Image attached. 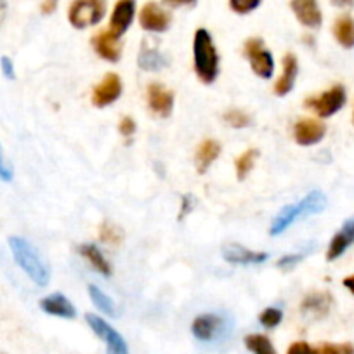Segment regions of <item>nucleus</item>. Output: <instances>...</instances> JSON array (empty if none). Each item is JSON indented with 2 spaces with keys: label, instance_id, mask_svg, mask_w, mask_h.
Instances as JSON below:
<instances>
[{
  "label": "nucleus",
  "instance_id": "1",
  "mask_svg": "<svg viewBox=\"0 0 354 354\" xmlns=\"http://www.w3.org/2000/svg\"><path fill=\"white\" fill-rule=\"evenodd\" d=\"M9 247H11L12 257H15L16 264L21 268L26 273V277L33 281L39 287H46L50 280L49 268H47L46 262L42 261V257L39 255V252L35 250L32 243L28 240L21 236H11L9 238Z\"/></svg>",
  "mask_w": 354,
  "mask_h": 354
},
{
  "label": "nucleus",
  "instance_id": "2",
  "mask_svg": "<svg viewBox=\"0 0 354 354\" xmlns=\"http://www.w3.org/2000/svg\"><path fill=\"white\" fill-rule=\"evenodd\" d=\"M195 73L203 84H214L219 75V54L214 40L205 28H198L193 40Z\"/></svg>",
  "mask_w": 354,
  "mask_h": 354
},
{
  "label": "nucleus",
  "instance_id": "3",
  "mask_svg": "<svg viewBox=\"0 0 354 354\" xmlns=\"http://www.w3.org/2000/svg\"><path fill=\"white\" fill-rule=\"evenodd\" d=\"M106 0H73L68 11V21L73 28L84 30L103 21Z\"/></svg>",
  "mask_w": 354,
  "mask_h": 354
},
{
  "label": "nucleus",
  "instance_id": "4",
  "mask_svg": "<svg viewBox=\"0 0 354 354\" xmlns=\"http://www.w3.org/2000/svg\"><path fill=\"white\" fill-rule=\"evenodd\" d=\"M227 330H230L227 319L224 316L216 315V313L196 316L192 323L193 335L200 342H216L221 337L226 335Z\"/></svg>",
  "mask_w": 354,
  "mask_h": 354
},
{
  "label": "nucleus",
  "instance_id": "5",
  "mask_svg": "<svg viewBox=\"0 0 354 354\" xmlns=\"http://www.w3.org/2000/svg\"><path fill=\"white\" fill-rule=\"evenodd\" d=\"M346 101V88L342 85H333L330 91H325L319 97H309V100H306V106L311 108L315 113H318V117L328 118L332 115H335L337 111L342 110Z\"/></svg>",
  "mask_w": 354,
  "mask_h": 354
},
{
  "label": "nucleus",
  "instance_id": "6",
  "mask_svg": "<svg viewBox=\"0 0 354 354\" xmlns=\"http://www.w3.org/2000/svg\"><path fill=\"white\" fill-rule=\"evenodd\" d=\"M85 322L91 326V330L106 344L108 354H129V347L127 344H125L124 337H122L113 326L108 325L103 318L87 313V315H85Z\"/></svg>",
  "mask_w": 354,
  "mask_h": 354
},
{
  "label": "nucleus",
  "instance_id": "7",
  "mask_svg": "<svg viewBox=\"0 0 354 354\" xmlns=\"http://www.w3.org/2000/svg\"><path fill=\"white\" fill-rule=\"evenodd\" d=\"M245 56L250 61V66L255 75L261 78H271L274 71L273 54L264 47L261 39H250L245 44Z\"/></svg>",
  "mask_w": 354,
  "mask_h": 354
},
{
  "label": "nucleus",
  "instance_id": "8",
  "mask_svg": "<svg viewBox=\"0 0 354 354\" xmlns=\"http://www.w3.org/2000/svg\"><path fill=\"white\" fill-rule=\"evenodd\" d=\"M170 18L169 12L163 8H160L156 2H148L145 4V8L141 9V15H139V25H141L142 30L153 33H163L169 30Z\"/></svg>",
  "mask_w": 354,
  "mask_h": 354
},
{
  "label": "nucleus",
  "instance_id": "9",
  "mask_svg": "<svg viewBox=\"0 0 354 354\" xmlns=\"http://www.w3.org/2000/svg\"><path fill=\"white\" fill-rule=\"evenodd\" d=\"M122 91H124V85L117 73L104 75L101 84L94 88L93 104L97 108L110 106L122 96Z\"/></svg>",
  "mask_w": 354,
  "mask_h": 354
},
{
  "label": "nucleus",
  "instance_id": "10",
  "mask_svg": "<svg viewBox=\"0 0 354 354\" xmlns=\"http://www.w3.org/2000/svg\"><path fill=\"white\" fill-rule=\"evenodd\" d=\"M290 9L295 18L306 28L316 30L322 26L323 15L318 6V0H290Z\"/></svg>",
  "mask_w": 354,
  "mask_h": 354
},
{
  "label": "nucleus",
  "instance_id": "11",
  "mask_svg": "<svg viewBox=\"0 0 354 354\" xmlns=\"http://www.w3.org/2000/svg\"><path fill=\"white\" fill-rule=\"evenodd\" d=\"M136 16V0H118L115 4L113 15L110 19V32L120 39L129 26L132 25Z\"/></svg>",
  "mask_w": 354,
  "mask_h": 354
},
{
  "label": "nucleus",
  "instance_id": "12",
  "mask_svg": "<svg viewBox=\"0 0 354 354\" xmlns=\"http://www.w3.org/2000/svg\"><path fill=\"white\" fill-rule=\"evenodd\" d=\"M223 257L230 264L236 266H252V264H262L270 259V254L266 252H254L248 248L241 247L238 243H230L223 248Z\"/></svg>",
  "mask_w": 354,
  "mask_h": 354
},
{
  "label": "nucleus",
  "instance_id": "13",
  "mask_svg": "<svg viewBox=\"0 0 354 354\" xmlns=\"http://www.w3.org/2000/svg\"><path fill=\"white\" fill-rule=\"evenodd\" d=\"M326 127L323 122L313 120V118H302L295 124L294 138L297 145L301 146H313L325 138Z\"/></svg>",
  "mask_w": 354,
  "mask_h": 354
},
{
  "label": "nucleus",
  "instance_id": "14",
  "mask_svg": "<svg viewBox=\"0 0 354 354\" xmlns=\"http://www.w3.org/2000/svg\"><path fill=\"white\" fill-rule=\"evenodd\" d=\"M93 47L96 49V53L100 54V57L110 61V63H117L122 57V46L120 39L115 37L110 30H104V32L97 33L93 39Z\"/></svg>",
  "mask_w": 354,
  "mask_h": 354
},
{
  "label": "nucleus",
  "instance_id": "15",
  "mask_svg": "<svg viewBox=\"0 0 354 354\" xmlns=\"http://www.w3.org/2000/svg\"><path fill=\"white\" fill-rule=\"evenodd\" d=\"M148 104L160 117H170L174 110V94L160 84H151L148 87Z\"/></svg>",
  "mask_w": 354,
  "mask_h": 354
},
{
  "label": "nucleus",
  "instance_id": "16",
  "mask_svg": "<svg viewBox=\"0 0 354 354\" xmlns=\"http://www.w3.org/2000/svg\"><path fill=\"white\" fill-rule=\"evenodd\" d=\"M40 309L50 316H57V318L73 319L77 316V309L71 304L70 299L64 297L63 294H50L40 301Z\"/></svg>",
  "mask_w": 354,
  "mask_h": 354
},
{
  "label": "nucleus",
  "instance_id": "17",
  "mask_svg": "<svg viewBox=\"0 0 354 354\" xmlns=\"http://www.w3.org/2000/svg\"><path fill=\"white\" fill-rule=\"evenodd\" d=\"M351 243H354V219L346 221V223L342 224V227L337 231V234L332 238V241H330L328 245L326 259H328V261L339 259L340 255L351 247Z\"/></svg>",
  "mask_w": 354,
  "mask_h": 354
},
{
  "label": "nucleus",
  "instance_id": "18",
  "mask_svg": "<svg viewBox=\"0 0 354 354\" xmlns=\"http://www.w3.org/2000/svg\"><path fill=\"white\" fill-rule=\"evenodd\" d=\"M299 73V61L294 54H285L283 56V73L274 84V94L277 96H287L295 85V78Z\"/></svg>",
  "mask_w": 354,
  "mask_h": 354
},
{
  "label": "nucleus",
  "instance_id": "19",
  "mask_svg": "<svg viewBox=\"0 0 354 354\" xmlns=\"http://www.w3.org/2000/svg\"><path fill=\"white\" fill-rule=\"evenodd\" d=\"M330 308H332V295L326 294V292L308 295L301 306L302 313L309 318H325Z\"/></svg>",
  "mask_w": 354,
  "mask_h": 354
},
{
  "label": "nucleus",
  "instance_id": "20",
  "mask_svg": "<svg viewBox=\"0 0 354 354\" xmlns=\"http://www.w3.org/2000/svg\"><path fill=\"white\" fill-rule=\"evenodd\" d=\"M219 155H221L219 142L214 141V139H207V141H203L202 145L198 146L195 155L196 170H198L200 174H205L207 170H209V167L219 158Z\"/></svg>",
  "mask_w": 354,
  "mask_h": 354
},
{
  "label": "nucleus",
  "instance_id": "21",
  "mask_svg": "<svg viewBox=\"0 0 354 354\" xmlns=\"http://www.w3.org/2000/svg\"><path fill=\"white\" fill-rule=\"evenodd\" d=\"M80 254L87 259V262L93 266L94 270L97 271L103 277H111V266L106 261V257L103 255V252L93 243H84L80 247Z\"/></svg>",
  "mask_w": 354,
  "mask_h": 354
},
{
  "label": "nucleus",
  "instance_id": "22",
  "mask_svg": "<svg viewBox=\"0 0 354 354\" xmlns=\"http://www.w3.org/2000/svg\"><path fill=\"white\" fill-rule=\"evenodd\" d=\"M138 63H139V66H141V70L158 71V70H162V68H165L170 61H169V57L163 56L158 49H153V47H148L145 44L141 49V53H139Z\"/></svg>",
  "mask_w": 354,
  "mask_h": 354
},
{
  "label": "nucleus",
  "instance_id": "23",
  "mask_svg": "<svg viewBox=\"0 0 354 354\" xmlns=\"http://www.w3.org/2000/svg\"><path fill=\"white\" fill-rule=\"evenodd\" d=\"M297 219H301V210H299V205H287L280 210L277 217H274L273 224H271L270 234L271 236H278V234L283 233L285 230L292 226Z\"/></svg>",
  "mask_w": 354,
  "mask_h": 354
},
{
  "label": "nucleus",
  "instance_id": "24",
  "mask_svg": "<svg viewBox=\"0 0 354 354\" xmlns=\"http://www.w3.org/2000/svg\"><path fill=\"white\" fill-rule=\"evenodd\" d=\"M333 37L344 49L354 47V19L351 16H340L333 25Z\"/></svg>",
  "mask_w": 354,
  "mask_h": 354
},
{
  "label": "nucleus",
  "instance_id": "25",
  "mask_svg": "<svg viewBox=\"0 0 354 354\" xmlns=\"http://www.w3.org/2000/svg\"><path fill=\"white\" fill-rule=\"evenodd\" d=\"M297 205L301 210V217L304 219V217L315 216V214L323 212L326 209V196L318 189H315V192L308 193Z\"/></svg>",
  "mask_w": 354,
  "mask_h": 354
},
{
  "label": "nucleus",
  "instance_id": "26",
  "mask_svg": "<svg viewBox=\"0 0 354 354\" xmlns=\"http://www.w3.org/2000/svg\"><path fill=\"white\" fill-rule=\"evenodd\" d=\"M87 290L88 295H91V301L94 302V306H96L101 313L111 316V318H117V308H115L113 299L108 297V295L104 294L100 287H96V285H88Z\"/></svg>",
  "mask_w": 354,
  "mask_h": 354
},
{
  "label": "nucleus",
  "instance_id": "27",
  "mask_svg": "<svg viewBox=\"0 0 354 354\" xmlns=\"http://www.w3.org/2000/svg\"><path fill=\"white\" fill-rule=\"evenodd\" d=\"M245 346L252 354H277L271 340L261 333H250L245 337Z\"/></svg>",
  "mask_w": 354,
  "mask_h": 354
},
{
  "label": "nucleus",
  "instance_id": "28",
  "mask_svg": "<svg viewBox=\"0 0 354 354\" xmlns=\"http://www.w3.org/2000/svg\"><path fill=\"white\" fill-rule=\"evenodd\" d=\"M100 238L103 243L111 245V247H118V245L124 241V233H122L120 227L115 226L113 223H110V221H104V223L101 224Z\"/></svg>",
  "mask_w": 354,
  "mask_h": 354
},
{
  "label": "nucleus",
  "instance_id": "29",
  "mask_svg": "<svg viewBox=\"0 0 354 354\" xmlns=\"http://www.w3.org/2000/svg\"><path fill=\"white\" fill-rule=\"evenodd\" d=\"M257 158H259V151L252 148V149H247V151L236 160V176L240 181H243L245 177L248 176V172L254 169V163Z\"/></svg>",
  "mask_w": 354,
  "mask_h": 354
},
{
  "label": "nucleus",
  "instance_id": "30",
  "mask_svg": "<svg viewBox=\"0 0 354 354\" xmlns=\"http://www.w3.org/2000/svg\"><path fill=\"white\" fill-rule=\"evenodd\" d=\"M224 122H226L230 127L234 129H245L252 124L250 115H247L241 110H230L224 113Z\"/></svg>",
  "mask_w": 354,
  "mask_h": 354
},
{
  "label": "nucleus",
  "instance_id": "31",
  "mask_svg": "<svg viewBox=\"0 0 354 354\" xmlns=\"http://www.w3.org/2000/svg\"><path fill=\"white\" fill-rule=\"evenodd\" d=\"M281 319H283V313H281L278 308H268L259 315V322H261V325L264 326V328H270V330L280 325Z\"/></svg>",
  "mask_w": 354,
  "mask_h": 354
},
{
  "label": "nucleus",
  "instance_id": "32",
  "mask_svg": "<svg viewBox=\"0 0 354 354\" xmlns=\"http://www.w3.org/2000/svg\"><path fill=\"white\" fill-rule=\"evenodd\" d=\"M261 4L262 0H230L231 11H234L236 15H248V12L255 11Z\"/></svg>",
  "mask_w": 354,
  "mask_h": 354
},
{
  "label": "nucleus",
  "instance_id": "33",
  "mask_svg": "<svg viewBox=\"0 0 354 354\" xmlns=\"http://www.w3.org/2000/svg\"><path fill=\"white\" fill-rule=\"evenodd\" d=\"M318 354H354L353 344H322L318 346Z\"/></svg>",
  "mask_w": 354,
  "mask_h": 354
},
{
  "label": "nucleus",
  "instance_id": "34",
  "mask_svg": "<svg viewBox=\"0 0 354 354\" xmlns=\"http://www.w3.org/2000/svg\"><path fill=\"white\" fill-rule=\"evenodd\" d=\"M304 259V254H292V255H283V257L280 259V261L277 262V266L280 268V270L283 271H290L292 268H295V266L299 264V262Z\"/></svg>",
  "mask_w": 354,
  "mask_h": 354
},
{
  "label": "nucleus",
  "instance_id": "35",
  "mask_svg": "<svg viewBox=\"0 0 354 354\" xmlns=\"http://www.w3.org/2000/svg\"><path fill=\"white\" fill-rule=\"evenodd\" d=\"M287 354H318V347L309 346L308 342H294L288 347Z\"/></svg>",
  "mask_w": 354,
  "mask_h": 354
},
{
  "label": "nucleus",
  "instance_id": "36",
  "mask_svg": "<svg viewBox=\"0 0 354 354\" xmlns=\"http://www.w3.org/2000/svg\"><path fill=\"white\" fill-rule=\"evenodd\" d=\"M0 68H2V75H4L8 80H15L16 71H15V63H12L11 57L4 56L0 59Z\"/></svg>",
  "mask_w": 354,
  "mask_h": 354
},
{
  "label": "nucleus",
  "instance_id": "37",
  "mask_svg": "<svg viewBox=\"0 0 354 354\" xmlns=\"http://www.w3.org/2000/svg\"><path fill=\"white\" fill-rule=\"evenodd\" d=\"M118 131H120V134L125 136V138H131L136 132V122L132 120L131 117H124L120 120V124H118Z\"/></svg>",
  "mask_w": 354,
  "mask_h": 354
},
{
  "label": "nucleus",
  "instance_id": "38",
  "mask_svg": "<svg viewBox=\"0 0 354 354\" xmlns=\"http://www.w3.org/2000/svg\"><path fill=\"white\" fill-rule=\"evenodd\" d=\"M0 181H12V169L2 158V149H0Z\"/></svg>",
  "mask_w": 354,
  "mask_h": 354
},
{
  "label": "nucleus",
  "instance_id": "39",
  "mask_svg": "<svg viewBox=\"0 0 354 354\" xmlns=\"http://www.w3.org/2000/svg\"><path fill=\"white\" fill-rule=\"evenodd\" d=\"M198 0H163V4L169 8H193Z\"/></svg>",
  "mask_w": 354,
  "mask_h": 354
},
{
  "label": "nucleus",
  "instance_id": "40",
  "mask_svg": "<svg viewBox=\"0 0 354 354\" xmlns=\"http://www.w3.org/2000/svg\"><path fill=\"white\" fill-rule=\"evenodd\" d=\"M57 2H59V0H44L42 6H40V11H42V15H46V16L53 15V12L57 9Z\"/></svg>",
  "mask_w": 354,
  "mask_h": 354
},
{
  "label": "nucleus",
  "instance_id": "41",
  "mask_svg": "<svg viewBox=\"0 0 354 354\" xmlns=\"http://www.w3.org/2000/svg\"><path fill=\"white\" fill-rule=\"evenodd\" d=\"M192 196H185V198H183V210H181V217H185L186 214L189 212V210L193 209V205H192Z\"/></svg>",
  "mask_w": 354,
  "mask_h": 354
},
{
  "label": "nucleus",
  "instance_id": "42",
  "mask_svg": "<svg viewBox=\"0 0 354 354\" xmlns=\"http://www.w3.org/2000/svg\"><path fill=\"white\" fill-rule=\"evenodd\" d=\"M332 4L335 8H351L354 6V0H332Z\"/></svg>",
  "mask_w": 354,
  "mask_h": 354
},
{
  "label": "nucleus",
  "instance_id": "43",
  "mask_svg": "<svg viewBox=\"0 0 354 354\" xmlns=\"http://www.w3.org/2000/svg\"><path fill=\"white\" fill-rule=\"evenodd\" d=\"M344 287L347 288V290L351 292V294H354V274L353 277H347V278H344Z\"/></svg>",
  "mask_w": 354,
  "mask_h": 354
},
{
  "label": "nucleus",
  "instance_id": "44",
  "mask_svg": "<svg viewBox=\"0 0 354 354\" xmlns=\"http://www.w3.org/2000/svg\"><path fill=\"white\" fill-rule=\"evenodd\" d=\"M4 9H6L4 0H0V16H2V12H4Z\"/></svg>",
  "mask_w": 354,
  "mask_h": 354
},
{
  "label": "nucleus",
  "instance_id": "45",
  "mask_svg": "<svg viewBox=\"0 0 354 354\" xmlns=\"http://www.w3.org/2000/svg\"><path fill=\"white\" fill-rule=\"evenodd\" d=\"M353 124H354V113H353Z\"/></svg>",
  "mask_w": 354,
  "mask_h": 354
},
{
  "label": "nucleus",
  "instance_id": "46",
  "mask_svg": "<svg viewBox=\"0 0 354 354\" xmlns=\"http://www.w3.org/2000/svg\"><path fill=\"white\" fill-rule=\"evenodd\" d=\"M0 354H6V353H2V351H0Z\"/></svg>",
  "mask_w": 354,
  "mask_h": 354
}]
</instances>
